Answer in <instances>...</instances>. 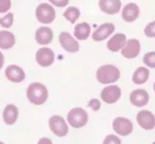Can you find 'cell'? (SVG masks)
Here are the masks:
<instances>
[{"instance_id": "5b68a950", "label": "cell", "mask_w": 155, "mask_h": 144, "mask_svg": "<svg viewBox=\"0 0 155 144\" xmlns=\"http://www.w3.org/2000/svg\"><path fill=\"white\" fill-rule=\"evenodd\" d=\"M113 129L120 136H128L133 132L134 125L128 118L116 117L113 121Z\"/></svg>"}, {"instance_id": "484cf974", "label": "cell", "mask_w": 155, "mask_h": 144, "mask_svg": "<svg viewBox=\"0 0 155 144\" xmlns=\"http://www.w3.org/2000/svg\"><path fill=\"white\" fill-rule=\"evenodd\" d=\"M144 34L149 38H155V21L147 23L144 27Z\"/></svg>"}, {"instance_id": "6da1fadb", "label": "cell", "mask_w": 155, "mask_h": 144, "mask_svg": "<svg viewBox=\"0 0 155 144\" xmlns=\"http://www.w3.org/2000/svg\"><path fill=\"white\" fill-rule=\"evenodd\" d=\"M120 78V71L115 65L105 64L96 71V79L102 85H113Z\"/></svg>"}, {"instance_id": "30bf717a", "label": "cell", "mask_w": 155, "mask_h": 144, "mask_svg": "<svg viewBox=\"0 0 155 144\" xmlns=\"http://www.w3.org/2000/svg\"><path fill=\"white\" fill-rule=\"evenodd\" d=\"M129 100L133 106L143 107L149 102V94L143 89L134 90L129 95Z\"/></svg>"}, {"instance_id": "7a4b0ae2", "label": "cell", "mask_w": 155, "mask_h": 144, "mask_svg": "<svg viewBox=\"0 0 155 144\" xmlns=\"http://www.w3.org/2000/svg\"><path fill=\"white\" fill-rule=\"evenodd\" d=\"M26 97L32 104L42 105L48 98V91L46 86L41 83H31L26 90Z\"/></svg>"}, {"instance_id": "cb8c5ba5", "label": "cell", "mask_w": 155, "mask_h": 144, "mask_svg": "<svg viewBox=\"0 0 155 144\" xmlns=\"http://www.w3.org/2000/svg\"><path fill=\"white\" fill-rule=\"evenodd\" d=\"M143 61L149 68H155V51L147 53L143 57Z\"/></svg>"}, {"instance_id": "5bb4252c", "label": "cell", "mask_w": 155, "mask_h": 144, "mask_svg": "<svg viewBox=\"0 0 155 144\" xmlns=\"http://www.w3.org/2000/svg\"><path fill=\"white\" fill-rule=\"evenodd\" d=\"M6 78L13 83H21L25 78V73L21 67L18 65H9L5 70Z\"/></svg>"}, {"instance_id": "ffe728a7", "label": "cell", "mask_w": 155, "mask_h": 144, "mask_svg": "<svg viewBox=\"0 0 155 144\" xmlns=\"http://www.w3.org/2000/svg\"><path fill=\"white\" fill-rule=\"evenodd\" d=\"M149 79V69L147 67H138L134 71L132 76V81L136 85H143Z\"/></svg>"}, {"instance_id": "603a6c76", "label": "cell", "mask_w": 155, "mask_h": 144, "mask_svg": "<svg viewBox=\"0 0 155 144\" xmlns=\"http://www.w3.org/2000/svg\"><path fill=\"white\" fill-rule=\"evenodd\" d=\"M81 16V12L77 7L74 6H70L66 9V11L63 13V17H64L66 20L69 21L71 23H75L76 21L79 20V18Z\"/></svg>"}, {"instance_id": "4316f807", "label": "cell", "mask_w": 155, "mask_h": 144, "mask_svg": "<svg viewBox=\"0 0 155 144\" xmlns=\"http://www.w3.org/2000/svg\"><path fill=\"white\" fill-rule=\"evenodd\" d=\"M103 144H121V140L115 134H108L104 138Z\"/></svg>"}, {"instance_id": "8fae6325", "label": "cell", "mask_w": 155, "mask_h": 144, "mask_svg": "<svg viewBox=\"0 0 155 144\" xmlns=\"http://www.w3.org/2000/svg\"><path fill=\"white\" fill-rule=\"evenodd\" d=\"M54 53L48 47L39 49L36 53V61L42 67L51 66L54 61Z\"/></svg>"}, {"instance_id": "7c38bea8", "label": "cell", "mask_w": 155, "mask_h": 144, "mask_svg": "<svg viewBox=\"0 0 155 144\" xmlns=\"http://www.w3.org/2000/svg\"><path fill=\"white\" fill-rule=\"evenodd\" d=\"M140 43L138 39H129L126 43L124 48L121 50V55H122L125 59L132 60L137 57L140 55Z\"/></svg>"}, {"instance_id": "f1b7e54d", "label": "cell", "mask_w": 155, "mask_h": 144, "mask_svg": "<svg viewBox=\"0 0 155 144\" xmlns=\"http://www.w3.org/2000/svg\"><path fill=\"white\" fill-rule=\"evenodd\" d=\"M12 5L11 0H0V13H6Z\"/></svg>"}, {"instance_id": "4fadbf2b", "label": "cell", "mask_w": 155, "mask_h": 144, "mask_svg": "<svg viewBox=\"0 0 155 144\" xmlns=\"http://www.w3.org/2000/svg\"><path fill=\"white\" fill-rule=\"evenodd\" d=\"M115 29V26L111 22H106L98 26V28L93 32L92 34V39L96 42H100L107 39L110 35L114 33Z\"/></svg>"}, {"instance_id": "7402d4cb", "label": "cell", "mask_w": 155, "mask_h": 144, "mask_svg": "<svg viewBox=\"0 0 155 144\" xmlns=\"http://www.w3.org/2000/svg\"><path fill=\"white\" fill-rule=\"evenodd\" d=\"M91 32V27L87 22H81L78 23V25L75 26L74 29V35L77 38L78 40L84 41L86 40L87 38L89 37Z\"/></svg>"}, {"instance_id": "9c48e42d", "label": "cell", "mask_w": 155, "mask_h": 144, "mask_svg": "<svg viewBox=\"0 0 155 144\" xmlns=\"http://www.w3.org/2000/svg\"><path fill=\"white\" fill-rule=\"evenodd\" d=\"M59 43L61 47L68 53H76L80 50V44L69 32L63 31L59 34Z\"/></svg>"}, {"instance_id": "44dd1931", "label": "cell", "mask_w": 155, "mask_h": 144, "mask_svg": "<svg viewBox=\"0 0 155 144\" xmlns=\"http://www.w3.org/2000/svg\"><path fill=\"white\" fill-rule=\"evenodd\" d=\"M16 43V38L12 32L8 30L0 31V49L8 50L14 47Z\"/></svg>"}, {"instance_id": "9a60e30c", "label": "cell", "mask_w": 155, "mask_h": 144, "mask_svg": "<svg viewBox=\"0 0 155 144\" xmlns=\"http://www.w3.org/2000/svg\"><path fill=\"white\" fill-rule=\"evenodd\" d=\"M101 11L108 15H115L121 9L120 0H99Z\"/></svg>"}, {"instance_id": "836d02e7", "label": "cell", "mask_w": 155, "mask_h": 144, "mask_svg": "<svg viewBox=\"0 0 155 144\" xmlns=\"http://www.w3.org/2000/svg\"><path fill=\"white\" fill-rule=\"evenodd\" d=\"M0 144H5V143H3L2 141H0Z\"/></svg>"}, {"instance_id": "d4e9b609", "label": "cell", "mask_w": 155, "mask_h": 144, "mask_svg": "<svg viewBox=\"0 0 155 144\" xmlns=\"http://www.w3.org/2000/svg\"><path fill=\"white\" fill-rule=\"evenodd\" d=\"M14 23V14L8 13L3 18H0V25L5 28H9L13 26Z\"/></svg>"}, {"instance_id": "8992f818", "label": "cell", "mask_w": 155, "mask_h": 144, "mask_svg": "<svg viewBox=\"0 0 155 144\" xmlns=\"http://www.w3.org/2000/svg\"><path fill=\"white\" fill-rule=\"evenodd\" d=\"M35 15L38 22L45 23V25H48V23H51L54 21L55 10L51 5H48L47 3H42L36 8Z\"/></svg>"}, {"instance_id": "277c9868", "label": "cell", "mask_w": 155, "mask_h": 144, "mask_svg": "<svg viewBox=\"0 0 155 144\" xmlns=\"http://www.w3.org/2000/svg\"><path fill=\"white\" fill-rule=\"evenodd\" d=\"M48 126L51 132L58 137H64L69 132V128L64 118L59 115H54L48 120Z\"/></svg>"}, {"instance_id": "4dcf8cb0", "label": "cell", "mask_w": 155, "mask_h": 144, "mask_svg": "<svg viewBox=\"0 0 155 144\" xmlns=\"http://www.w3.org/2000/svg\"><path fill=\"white\" fill-rule=\"evenodd\" d=\"M38 144H53V143H52V141L51 140L50 138H48V137H42V138L39 139Z\"/></svg>"}, {"instance_id": "3957f363", "label": "cell", "mask_w": 155, "mask_h": 144, "mask_svg": "<svg viewBox=\"0 0 155 144\" xmlns=\"http://www.w3.org/2000/svg\"><path fill=\"white\" fill-rule=\"evenodd\" d=\"M67 122L74 129L84 128L88 122V114L84 108L74 107L67 114Z\"/></svg>"}, {"instance_id": "d6a6232c", "label": "cell", "mask_w": 155, "mask_h": 144, "mask_svg": "<svg viewBox=\"0 0 155 144\" xmlns=\"http://www.w3.org/2000/svg\"><path fill=\"white\" fill-rule=\"evenodd\" d=\"M153 90H154V92H155V82H154V84H153Z\"/></svg>"}, {"instance_id": "1f68e13d", "label": "cell", "mask_w": 155, "mask_h": 144, "mask_svg": "<svg viewBox=\"0 0 155 144\" xmlns=\"http://www.w3.org/2000/svg\"><path fill=\"white\" fill-rule=\"evenodd\" d=\"M3 64H4V56L1 52H0V69L3 67Z\"/></svg>"}, {"instance_id": "ac0fdd59", "label": "cell", "mask_w": 155, "mask_h": 144, "mask_svg": "<svg viewBox=\"0 0 155 144\" xmlns=\"http://www.w3.org/2000/svg\"><path fill=\"white\" fill-rule=\"evenodd\" d=\"M140 15V8L137 4L129 3L122 10V18L126 22H133Z\"/></svg>"}, {"instance_id": "e575fe53", "label": "cell", "mask_w": 155, "mask_h": 144, "mask_svg": "<svg viewBox=\"0 0 155 144\" xmlns=\"http://www.w3.org/2000/svg\"><path fill=\"white\" fill-rule=\"evenodd\" d=\"M151 144H155V141H153V142H152Z\"/></svg>"}, {"instance_id": "d6986e66", "label": "cell", "mask_w": 155, "mask_h": 144, "mask_svg": "<svg viewBox=\"0 0 155 144\" xmlns=\"http://www.w3.org/2000/svg\"><path fill=\"white\" fill-rule=\"evenodd\" d=\"M18 117V109L16 105L8 104L4 108L3 111V120L7 125H13L17 122Z\"/></svg>"}, {"instance_id": "f546056e", "label": "cell", "mask_w": 155, "mask_h": 144, "mask_svg": "<svg viewBox=\"0 0 155 144\" xmlns=\"http://www.w3.org/2000/svg\"><path fill=\"white\" fill-rule=\"evenodd\" d=\"M48 1L57 7H65L69 4V0H48Z\"/></svg>"}, {"instance_id": "52a82bcc", "label": "cell", "mask_w": 155, "mask_h": 144, "mask_svg": "<svg viewBox=\"0 0 155 144\" xmlns=\"http://www.w3.org/2000/svg\"><path fill=\"white\" fill-rule=\"evenodd\" d=\"M121 89L117 85H109L101 91L100 98L107 104H114L117 102L121 98Z\"/></svg>"}, {"instance_id": "ba28073f", "label": "cell", "mask_w": 155, "mask_h": 144, "mask_svg": "<svg viewBox=\"0 0 155 144\" xmlns=\"http://www.w3.org/2000/svg\"><path fill=\"white\" fill-rule=\"evenodd\" d=\"M137 122L144 131H151L155 128V115L149 110H140L137 114Z\"/></svg>"}, {"instance_id": "83f0119b", "label": "cell", "mask_w": 155, "mask_h": 144, "mask_svg": "<svg viewBox=\"0 0 155 144\" xmlns=\"http://www.w3.org/2000/svg\"><path fill=\"white\" fill-rule=\"evenodd\" d=\"M87 106H88L89 108H91L93 111H98V110L101 109V100L97 99V98H91L88 103H87Z\"/></svg>"}, {"instance_id": "2e32d148", "label": "cell", "mask_w": 155, "mask_h": 144, "mask_svg": "<svg viewBox=\"0 0 155 144\" xmlns=\"http://www.w3.org/2000/svg\"><path fill=\"white\" fill-rule=\"evenodd\" d=\"M127 43L126 36L123 33H117L114 35L107 43V48L113 53H116L118 51H121L124 48V46Z\"/></svg>"}, {"instance_id": "e0dca14e", "label": "cell", "mask_w": 155, "mask_h": 144, "mask_svg": "<svg viewBox=\"0 0 155 144\" xmlns=\"http://www.w3.org/2000/svg\"><path fill=\"white\" fill-rule=\"evenodd\" d=\"M36 42L40 45H48L53 39V31L51 28L47 26L39 27L35 33Z\"/></svg>"}]
</instances>
